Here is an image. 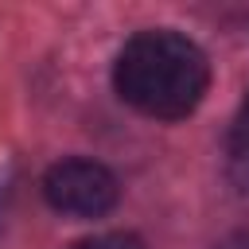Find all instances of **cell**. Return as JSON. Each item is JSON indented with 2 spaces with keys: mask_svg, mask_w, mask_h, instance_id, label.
Wrapping results in <instances>:
<instances>
[{
  "mask_svg": "<svg viewBox=\"0 0 249 249\" xmlns=\"http://www.w3.org/2000/svg\"><path fill=\"white\" fill-rule=\"evenodd\" d=\"M113 86L121 101L140 109L144 117L179 121L195 113V105L206 97L210 86V62L198 43H191L179 31L152 27L136 31L113 66Z\"/></svg>",
  "mask_w": 249,
  "mask_h": 249,
  "instance_id": "cell-1",
  "label": "cell"
},
{
  "mask_svg": "<svg viewBox=\"0 0 249 249\" xmlns=\"http://www.w3.org/2000/svg\"><path fill=\"white\" fill-rule=\"evenodd\" d=\"M43 198L74 218H101L117 206V175L97 160H62L43 175Z\"/></svg>",
  "mask_w": 249,
  "mask_h": 249,
  "instance_id": "cell-2",
  "label": "cell"
},
{
  "mask_svg": "<svg viewBox=\"0 0 249 249\" xmlns=\"http://www.w3.org/2000/svg\"><path fill=\"white\" fill-rule=\"evenodd\" d=\"M70 249H144V245H140V237H132V233H97V237L74 241Z\"/></svg>",
  "mask_w": 249,
  "mask_h": 249,
  "instance_id": "cell-3",
  "label": "cell"
},
{
  "mask_svg": "<svg viewBox=\"0 0 249 249\" xmlns=\"http://www.w3.org/2000/svg\"><path fill=\"white\" fill-rule=\"evenodd\" d=\"M230 140H233V148H241V152H249V97H245V105H241V113L233 117V128H230Z\"/></svg>",
  "mask_w": 249,
  "mask_h": 249,
  "instance_id": "cell-4",
  "label": "cell"
}]
</instances>
